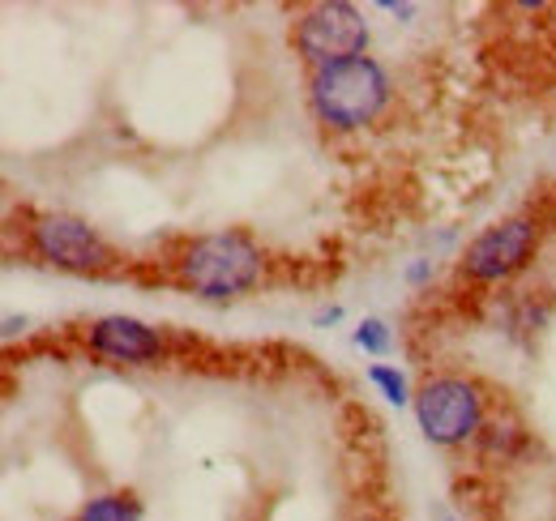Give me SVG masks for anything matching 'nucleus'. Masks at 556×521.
Masks as SVG:
<instances>
[{"label": "nucleus", "instance_id": "obj_7", "mask_svg": "<svg viewBox=\"0 0 556 521\" xmlns=\"http://www.w3.org/2000/svg\"><path fill=\"white\" fill-rule=\"evenodd\" d=\"M86 351L94 359L125 364V368H146V364H159L167 355L163 333L154 326H146V321H138V317H125V313L94 317L86 326Z\"/></svg>", "mask_w": 556, "mask_h": 521}, {"label": "nucleus", "instance_id": "obj_14", "mask_svg": "<svg viewBox=\"0 0 556 521\" xmlns=\"http://www.w3.org/2000/svg\"><path fill=\"white\" fill-rule=\"evenodd\" d=\"M381 9H386V13H394V17H412V13H416V4H394V0H386Z\"/></svg>", "mask_w": 556, "mask_h": 521}, {"label": "nucleus", "instance_id": "obj_12", "mask_svg": "<svg viewBox=\"0 0 556 521\" xmlns=\"http://www.w3.org/2000/svg\"><path fill=\"white\" fill-rule=\"evenodd\" d=\"M26 326H30V321H26V317H4V338H9V342H13V338H17V333H26Z\"/></svg>", "mask_w": 556, "mask_h": 521}, {"label": "nucleus", "instance_id": "obj_3", "mask_svg": "<svg viewBox=\"0 0 556 521\" xmlns=\"http://www.w3.org/2000/svg\"><path fill=\"white\" fill-rule=\"evenodd\" d=\"M412 410H416V423L419 432H424V441H432L437 449H458V445L480 441L488 397L480 390V381L441 372V377H428L419 385Z\"/></svg>", "mask_w": 556, "mask_h": 521}, {"label": "nucleus", "instance_id": "obj_8", "mask_svg": "<svg viewBox=\"0 0 556 521\" xmlns=\"http://www.w3.org/2000/svg\"><path fill=\"white\" fill-rule=\"evenodd\" d=\"M141 513L146 509H141L138 492H103V496L86 500L73 521H141Z\"/></svg>", "mask_w": 556, "mask_h": 521}, {"label": "nucleus", "instance_id": "obj_13", "mask_svg": "<svg viewBox=\"0 0 556 521\" xmlns=\"http://www.w3.org/2000/svg\"><path fill=\"white\" fill-rule=\"evenodd\" d=\"M339 317H343V308H339V304H330V308H321V313H317L313 321H317V326H334Z\"/></svg>", "mask_w": 556, "mask_h": 521}, {"label": "nucleus", "instance_id": "obj_5", "mask_svg": "<svg viewBox=\"0 0 556 521\" xmlns=\"http://www.w3.org/2000/svg\"><path fill=\"white\" fill-rule=\"evenodd\" d=\"M291 39H295V52L308 61V68L368 56V22L348 0H321V4L300 9Z\"/></svg>", "mask_w": 556, "mask_h": 521}, {"label": "nucleus", "instance_id": "obj_4", "mask_svg": "<svg viewBox=\"0 0 556 521\" xmlns=\"http://www.w3.org/2000/svg\"><path fill=\"white\" fill-rule=\"evenodd\" d=\"M26 249L30 257L52 265V269H65V274H86V278H103V274H116L125 260L121 253L77 214H35L30 227H26Z\"/></svg>", "mask_w": 556, "mask_h": 521}, {"label": "nucleus", "instance_id": "obj_10", "mask_svg": "<svg viewBox=\"0 0 556 521\" xmlns=\"http://www.w3.org/2000/svg\"><path fill=\"white\" fill-rule=\"evenodd\" d=\"M351 342L364 351V355H386L390 346H394V333H390V326L381 321V317H364L359 326H355V333H351Z\"/></svg>", "mask_w": 556, "mask_h": 521}, {"label": "nucleus", "instance_id": "obj_6", "mask_svg": "<svg viewBox=\"0 0 556 521\" xmlns=\"http://www.w3.org/2000/svg\"><path fill=\"white\" fill-rule=\"evenodd\" d=\"M540 236H544V227L535 214H514L505 223H492L467 244L463 274L480 287H496V282L514 278L518 269H527V260L540 249Z\"/></svg>", "mask_w": 556, "mask_h": 521}, {"label": "nucleus", "instance_id": "obj_1", "mask_svg": "<svg viewBox=\"0 0 556 521\" xmlns=\"http://www.w3.org/2000/svg\"><path fill=\"white\" fill-rule=\"evenodd\" d=\"M266 274V253L249 231H214L185 240L172 257V278L202 300H236L249 295Z\"/></svg>", "mask_w": 556, "mask_h": 521}, {"label": "nucleus", "instance_id": "obj_11", "mask_svg": "<svg viewBox=\"0 0 556 521\" xmlns=\"http://www.w3.org/2000/svg\"><path fill=\"white\" fill-rule=\"evenodd\" d=\"M428 278H432V260H412V265H407V282H412V287H424Z\"/></svg>", "mask_w": 556, "mask_h": 521}, {"label": "nucleus", "instance_id": "obj_9", "mask_svg": "<svg viewBox=\"0 0 556 521\" xmlns=\"http://www.w3.org/2000/svg\"><path fill=\"white\" fill-rule=\"evenodd\" d=\"M368 381L381 390V397H386L390 406H407V402H416V393L407 390V377H403L399 368H390V364H372V368H368Z\"/></svg>", "mask_w": 556, "mask_h": 521}, {"label": "nucleus", "instance_id": "obj_2", "mask_svg": "<svg viewBox=\"0 0 556 521\" xmlns=\"http://www.w3.org/2000/svg\"><path fill=\"white\" fill-rule=\"evenodd\" d=\"M390 103V73L372 56H351L339 65L313 68L308 107L326 129L355 132L372 125Z\"/></svg>", "mask_w": 556, "mask_h": 521}]
</instances>
